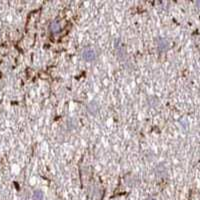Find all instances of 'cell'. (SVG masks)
<instances>
[{
	"label": "cell",
	"instance_id": "6da1fadb",
	"mask_svg": "<svg viewBox=\"0 0 200 200\" xmlns=\"http://www.w3.org/2000/svg\"><path fill=\"white\" fill-rule=\"evenodd\" d=\"M82 56H83V59L86 60V61H92L95 59V57H96V52L93 48H86L82 53Z\"/></svg>",
	"mask_w": 200,
	"mask_h": 200
},
{
	"label": "cell",
	"instance_id": "7a4b0ae2",
	"mask_svg": "<svg viewBox=\"0 0 200 200\" xmlns=\"http://www.w3.org/2000/svg\"><path fill=\"white\" fill-rule=\"evenodd\" d=\"M33 198H34V200H42L43 199V193L39 191V190H36L34 194H33Z\"/></svg>",
	"mask_w": 200,
	"mask_h": 200
},
{
	"label": "cell",
	"instance_id": "3957f363",
	"mask_svg": "<svg viewBox=\"0 0 200 200\" xmlns=\"http://www.w3.org/2000/svg\"><path fill=\"white\" fill-rule=\"evenodd\" d=\"M158 45H159V48H160V49H162V50L167 49V47H168L167 41H165V40H159Z\"/></svg>",
	"mask_w": 200,
	"mask_h": 200
},
{
	"label": "cell",
	"instance_id": "277c9868",
	"mask_svg": "<svg viewBox=\"0 0 200 200\" xmlns=\"http://www.w3.org/2000/svg\"><path fill=\"white\" fill-rule=\"evenodd\" d=\"M59 28H60V26H59V24H58V23H57L56 21H54V22L51 24V26H50L51 31H53V32L58 31V30H59Z\"/></svg>",
	"mask_w": 200,
	"mask_h": 200
},
{
	"label": "cell",
	"instance_id": "5b68a950",
	"mask_svg": "<svg viewBox=\"0 0 200 200\" xmlns=\"http://www.w3.org/2000/svg\"><path fill=\"white\" fill-rule=\"evenodd\" d=\"M151 200H155V199H151Z\"/></svg>",
	"mask_w": 200,
	"mask_h": 200
}]
</instances>
